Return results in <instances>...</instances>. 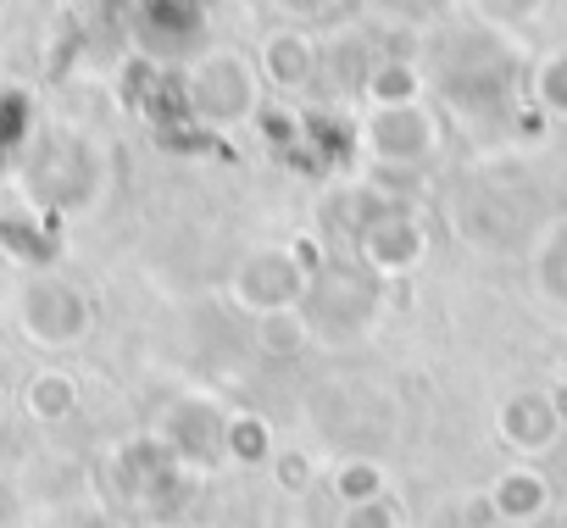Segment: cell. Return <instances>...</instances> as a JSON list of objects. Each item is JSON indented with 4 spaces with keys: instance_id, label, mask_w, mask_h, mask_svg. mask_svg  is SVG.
Segmentation results:
<instances>
[{
    "instance_id": "obj_3",
    "label": "cell",
    "mask_w": 567,
    "mask_h": 528,
    "mask_svg": "<svg viewBox=\"0 0 567 528\" xmlns=\"http://www.w3.org/2000/svg\"><path fill=\"white\" fill-rule=\"evenodd\" d=\"M267 73H272L278 84H307V73H312V45H307L301 34L267 40Z\"/></svg>"
},
{
    "instance_id": "obj_5",
    "label": "cell",
    "mask_w": 567,
    "mask_h": 528,
    "mask_svg": "<svg viewBox=\"0 0 567 528\" xmlns=\"http://www.w3.org/2000/svg\"><path fill=\"white\" fill-rule=\"evenodd\" d=\"M495 500H501L506 517H534V511L545 506V484H539L534 473H512V478L495 489Z\"/></svg>"
},
{
    "instance_id": "obj_8",
    "label": "cell",
    "mask_w": 567,
    "mask_h": 528,
    "mask_svg": "<svg viewBox=\"0 0 567 528\" xmlns=\"http://www.w3.org/2000/svg\"><path fill=\"white\" fill-rule=\"evenodd\" d=\"M346 528H390V517H384L379 506H362V511H357V517H351Z\"/></svg>"
},
{
    "instance_id": "obj_7",
    "label": "cell",
    "mask_w": 567,
    "mask_h": 528,
    "mask_svg": "<svg viewBox=\"0 0 567 528\" xmlns=\"http://www.w3.org/2000/svg\"><path fill=\"white\" fill-rule=\"evenodd\" d=\"M545 95H550V106H567V56H556L545 68Z\"/></svg>"
},
{
    "instance_id": "obj_4",
    "label": "cell",
    "mask_w": 567,
    "mask_h": 528,
    "mask_svg": "<svg viewBox=\"0 0 567 528\" xmlns=\"http://www.w3.org/2000/svg\"><path fill=\"white\" fill-rule=\"evenodd\" d=\"M550 428H556V417H550L539 401H512V406H506V439H512V445L539 451V445H550Z\"/></svg>"
},
{
    "instance_id": "obj_1",
    "label": "cell",
    "mask_w": 567,
    "mask_h": 528,
    "mask_svg": "<svg viewBox=\"0 0 567 528\" xmlns=\"http://www.w3.org/2000/svg\"><path fill=\"white\" fill-rule=\"evenodd\" d=\"M195 101H200V112H212V123H234L250 106V79L239 73V62L217 56L195 73Z\"/></svg>"
},
{
    "instance_id": "obj_2",
    "label": "cell",
    "mask_w": 567,
    "mask_h": 528,
    "mask_svg": "<svg viewBox=\"0 0 567 528\" xmlns=\"http://www.w3.org/2000/svg\"><path fill=\"white\" fill-rule=\"evenodd\" d=\"M368 250H373L379 268H406V261H417L423 239H417V228H412V222L390 217V222H379V228L368 234Z\"/></svg>"
},
{
    "instance_id": "obj_9",
    "label": "cell",
    "mask_w": 567,
    "mask_h": 528,
    "mask_svg": "<svg viewBox=\"0 0 567 528\" xmlns=\"http://www.w3.org/2000/svg\"><path fill=\"white\" fill-rule=\"evenodd\" d=\"M284 484H307V462H296V456L284 462Z\"/></svg>"
},
{
    "instance_id": "obj_6",
    "label": "cell",
    "mask_w": 567,
    "mask_h": 528,
    "mask_svg": "<svg viewBox=\"0 0 567 528\" xmlns=\"http://www.w3.org/2000/svg\"><path fill=\"white\" fill-rule=\"evenodd\" d=\"M234 445H239V456L250 462V456H261V451H267V428H261V423H250V417H239V423H234Z\"/></svg>"
}]
</instances>
